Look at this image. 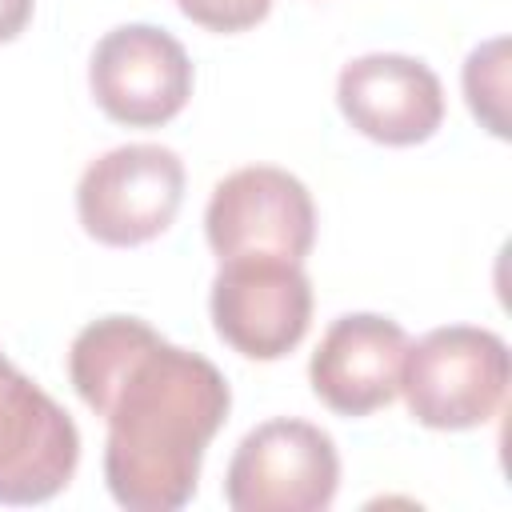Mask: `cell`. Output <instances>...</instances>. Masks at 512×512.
<instances>
[{
  "instance_id": "cell-9",
  "label": "cell",
  "mask_w": 512,
  "mask_h": 512,
  "mask_svg": "<svg viewBox=\"0 0 512 512\" xmlns=\"http://www.w3.org/2000/svg\"><path fill=\"white\" fill-rule=\"evenodd\" d=\"M336 104L344 120L388 148L424 144L444 124V88L440 76L400 52H368L340 68Z\"/></svg>"
},
{
  "instance_id": "cell-11",
  "label": "cell",
  "mask_w": 512,
  "mask_h": 512,
  "mask_svg": "<svg viewBox=\"0 0 512 512\" xmlns=\"http://www.w3.org/2000/svg\"><path fill=\"white\" fill-rule=\"evenodd\" d=\"M464 96L472 116L492 136H508V40L504 36L472 48L464 64Z\"/></svg>"
},
{
  "instance_id": "cell-13",
  "label": "cell",
  "mask_w": 512,
  "mask_h": 512,
  "mask_svg": "<svg viewBox=\"0 0 512 512\" xmlns=\"http://www.w3.org/2000/svg\"><path fill=\"white\" fill-rule=\"evenodd\" d=\"M32 20V0H0V44L16 40Z\"/></svg>"
},
{
  "instance_id": "cell-7",
  "label": "cell",
  "mask_w": 512,
  "mask_h": 512,
  "mask_svg": "<svg viewBox=\"0 0 512 512\" xmlns=\"http://www.w3.org/2000/svg\"><path fill=\"white\" fill-rule=\"evenodd\" d=\"M88 88L108 120L128 128H160L180 116L192 96V60L164 28L120 24L92 48Z\"/></svg>"
},
{
  "instance_id": "cell-10",
  "label": "cell",
  "mask_w": 512,
  "mask_h": 512,
  "mask_svg": "<svg viewBox=\"0 0 512 512\" xmlns=\"http://www.w3.org/2000/svg\"><path fill=\"white\" fill-rule=\"evenodd\" d=\"M408 332L380 312H348L328 324L308 360V380L320 404L336 416H368L400 396Z\"/></svg>"
},
{
  "instance_id": "cell-1",
  "label": "cell",
  "mask_w": 512,
  "mask_h": 512,
  "mask_svg": "<svg viewBox=\"0 0 512 512\" xmlns=\"http://www.w3.org/2000/svg\"><path fill=\"white\" fill-rule=\"evenodd\" d=\"M76 396L108 420L104 480L128 512H176L196 496L204 448L224 428V372L168 344L140 316H100L68 348Z\"/></svg>"
},
{
  "instance_id": "cell-2",
  "label": "cell",
  "mask_w": 512,
  "mask_h": 512,
  "mask_svg": "<svg viewBox=\"0 0 512 512\" xmlns=\"http://www.w3.org/2000/svg\"><path fill=\"white\" fill-rule=\"evenodd\" d=\"M508 372V344L496 332L444 324L408 344L400 392L416 424L464 432L496 416L508 392Z\"/></svg>"
},
{
  "instance_id": "cell-12",
  "label": "cell",
  "mask_w": 512,
  "mask_h": 512,
  "mask_svg": "<svg viewBox=\"0 0 512 512\" xmlns=\"http://www.w3.org/2000/svg\"><path fill=\"white\" fill-rule=\"evenodd\" d=\"M176 8H180L192 24L228 36V32L256 28V24L268 16L272 0H176Z\"/></svg>"
},
{
  "instance_id": "cell-6",
  "label": "cell",
  "mask_w": 512,
  "mask_h": 512,
  "mask_svg": "<svg viewBox=\"0 0 512 512\" xmlns=\"http://www.w3.org/2000/svg\"><path fill=\"white\" fill-rule=\"evenodd\" d=\"M208 308L216 336L232 352L248 360H280L312 324V284L296 260H220Z\"/></svg>"
},
{
  "instance_id": "cell-8",
  "label": "cell",
  "mask_w": 512,
  "mask_h": 512,
  "mask_svg": "<svg viewBox=\"0 0 512 512\" xmlns=\"http://www.w3.org/2000/svg\"><path fill=\"white\" fill-rule=\"evenodd\" d=\"M80 464L76 420L0 352V504H44Z\"/></svg>"
},
{
  "instance_id": "cell-5",
  "label": "cell",
  "mask_w": 512,
  "mask_h": 512,
  "mask_svg": "<svg viewBox=\"0 0 512 512\" xmlns=\"http://www.w3.org/2000/svg\"><path fill=\"white\" fill-rule=\"evenodd\" d=\"M204 232L220 260L272 256L304 264L316 240V204L292 172L248 164L212 188Z\"/></svg>"
},
{
  "instance_id": "cell-4",
  "label": "cell",
  "mask_w": 512,
  "mask_h": 512,
  "mask_svg": "<svg viewBox=\"0 0 512 512\" xmlns=\"http://www.w3.org/2000/svg\"><path fill=\"white\" fill-rule=\"evenodd\" d=\"M184 204V160L164 144H120L76 184L84 232L108 248H136L172 228Z\"/></svg>"
},
{
  "instance_id": "cell-3",
  "label": "cell",
  "mask_w": 512,
  "mask_h": 512,
  "mask_svg": "<svg viewBox=\"0 0 512 512\" xmlns=\"http://www.w3.org/2000/svg\"><path fill=\"white\" fill-rule=\"evenodd\" d=\"M340 488V456L324 428L292 416L256 424L232 452L224 500L232 512H324Z\"/></svg>"
}]
</instances>
